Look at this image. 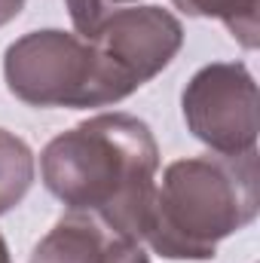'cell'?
Wrapping results in <instances>:
<instances>
[{"label": "cell", "instance_id": "cell-1", "mask_svg": "<svg viewBox=\"0 0 260 263\" xmlns=\"http://www.w3.org/2000/svg\"><path fill=\"white\" fill-rule=\"evenodd\" d=\"M159 147L132 114H98L55 135L40 153L43 187L67 211H92L141 239L156 190Z\"/></svg>", "mask_w": 260, "mask_h": 263}, {"label": "cell", "instance_id": "cell-2", "mask_svg": "<svg viewBox=\"0 0 260 263\" xmlns=\"http://www.w3.org/2000/svg\"><path fill=\"white\" fill-rule=\"evenodd\" d=\"M260 211L257 150L190 156L165 165L141 242L165 260H214L217 245Z\"/></svg>", "mask_w": 260, "mask_h": 263}, {"label": "cell", "instance_id": "cell-3", "mask_svg": "<svg viewBox=\"0 0 260 263\" xmlns=\"http://www.w3.org/2000/svg\"><path fill=\"white\" fill-rule=\"evenodd\" d=\"M95 62V107H110L159 77L184 46V25L162 6H123L89 37Z\"/></svg>", "mask_w": 260, "mask_h": 263}, {"label": "cell", "instance_id": "cell-4", "mask_svg": "<svg viewBox=\"0 0 260 263\" xmlns=\"http://www.w3.org/2000/svg\"><path fill=\"white\" fill-rule=\"evenodd\" d=\"M6 89L31 107H95V62L89 40L62 28L18 37L3 52Z\"/></svg>", "mask_w": 260, "mask_h": 263}, {"label": "cell", "instance_id": "cell-5", "mask_svg": "<svg viewBox=\"0 0 260 263\" xmlns=\"http://www.w3.org/2000/svg\"><path fill=\"white\" fill-rule=\"evenodd\" d=\"M187 132L217 156L257 150V80L245 62L199 67L181 92Z\"/></svg>", "mask_w": 260, "mask_h": 263}, {"label": "cell", "instance_id": "cell-6", "mask_svg": "<svg viewBox=\"0 0 260 263\" xmlns=\"http://www.w3.org/2000/svg\"><path fill=\"white\" fill-rule=\"evenodd\" d=\"M28 263H150L141 239L92 211H67L34 245Z\"/></svg>", "mask_w": 260, "mask_h": 263}, {"label": "cell", "instance_id": "cell-7", "mask_svg": "<svg viewBox=\"0 0 260 263\" xmlns=\"http://www.w3.org/2000/svg\"><path fill=\"white\" fill-rule=\"evenodd\" d=\"M37 178L34 150L15 132L0 129V214L22 205Z\"/></svg>", "mask_w": 260, "mask_h": 263}, {"label": "cell", "instance_id": "cell-8", "mask_svg": "<svg viewBox=\"0 0 260 263\" xmlns=\"http://www.w3.org/2000/svg\"><path fill=\"white\" fill-rule=\"evenodd\" d=\"M175 9L193 18H217L242 49H257L260 0H172Z\"/></svg>", "mask_w": 260, "mask_h": 263}, {"label": "cell", "instance_id": "cell-9", "mask_svg": "<svg viewBox=\"0 0 260 263\" xmlns=\"http://www.w3.org/2000/svg\"><path fill=\"white\" fill-rule=\"evenodd\" d=\"M129 3H138V0H65L73 34H80V37H89L110 12H117Z\"/></svg>", "mask_w": 260, "mask_h": 263}, {"label": "cell", "instance_id": "cell-10", "mask_svg": "<svg viewBox=\"0 0 260 263\" xmlns=\"http://www.w3.org/2000/svg\"><path fill=\"white\" fill-rule=\"evenodd\" d=\"M25 3H28V0H0V28L9 25V22L25 9Z\"/></svg>", "mask_w": 260, "mask_h": 263}, {"label": "cell", "instance_id": "cell-11", "mask_svg": "<svg viewBox=\"0 0 260 263\" xmlns=\"http://www.w3.org/2000/svg\"><path fill=\"white\" fill-rule=\"evenodd\" d=\"M0 263H12V260H9V248H6V239H3V233H0Z\"/></svg>", "mask_w": 260, "mask_h": 263}]
</instances>
